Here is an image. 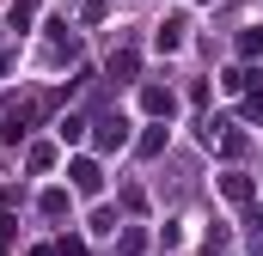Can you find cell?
Listing matches in <instances>:
<instances>
[{"label":"cell","instance_id":"1","mask_svg":"<svg viewBox=\"0 0 263 256\" xmlns=\"http://www.w3.org/2000/svg\"><path fill=\"white\" fill-rule=\"evenodd\" d=\"M67 177H73V189H80V195H98V189H104L98 159H73V165H67Z\"/></svg>","mask_w":263,"mask_h":256},{"label":"cell","instance_id":"2","mask_svg":"<svg viewBox=\"0 0 263 256\" xmlns=\"http://www.w3.org/2000/svg\"><path fill=\"white\" fill-rule=\"evenodd\" d=\"M141 110H147V116H159V122H172L178 98H172V92H159V86H141Z\"/></svg>","mask_w":263,"mask_h":256},{"label":"cell","instance_id":"3","mask_svg":"<svg viewBox=\"0 0 263 256\" xmlns=\"http://www.w3.org/2000/svg\"><path fill=\"white\" fill-rule=\"evenodd\" d=\"M153 49H159V55H178V49H184V18L159 25V31H153Z\"/></svg>","mask_w":263,"mask_h":256},{"label":"cell","instance_id":"4","mask_svg":"<svg viewBox=\"0 0 263 256\" xmlns=\"http://www.w3.org/2000/svg\"><path fill=\"white\" fill-rule=\"evenodd\" d=\"M123 140H129V122H123V116L98 122V146H104V153H110V146H123Z\"/></svg>","mask_w":263,"mask_h":256},{"label":"cell","instance_id":"5","mask_svg":"<svg viewBox=\"0 0 263 256\" xmlns=\"http://www.w3.org/2000/svg\"><path fill=\"white\" fill-rule=\"evenodd\" d=\"M220 195H227V201H251V177H245V171H227V177H220Z\"/></svg>","mask_w":263,"mask_h":256},{"label":"cell","instance_id":"6","mask_svg":"<svg viewBox=\"0 0 263 256\" xmlns=\"http://www.w3.org/2000/svg\"><path fill=\"white\" fill-rule=\"evenodd\" d=\"M55 134H62L67 146H80V140H86V116H62V122H55Z\"/></svg>","mask_w":263,"mask_h":256},{"label":"cell","instance_id":"7","mask_svg":"<svg viewBox=\"0 0 263 256\" xmlns=\"http://www.w3.org/2000/svg\"><path fill=\"white\" fill-rule=\"evenodd\" d=\"M135 67H141L135 49H117V55H110V73H117V79H135Z\"/></svg>","mask_w":263,"mask_h":256},{"label":"cell","instance_id":"8","mask_svg":"<svg viewBox=\"0 0 263 256\" xmlns=\"http://www.w3.org/2000/svg\"><path fill=\"white\" fill-rule=\"evenodd\" d=\"M245 86H251L245 67H227V73H220V92H245Z\"/></svg>","mask_w":263,"mask_h":256},{"label":"cell","instance_id":"9","mask_svg":"<svg viewBox=\"0 0 263 256\" xmlns=\"http://www.w3.org/2000/svg\"><path fill=\"white\" fill-rule=\"evenodd\" d=\"M159 146H165V128H147V134H141V159H153Z\"/></svg>","mask_w":263,"mask_h":256},{"label":"cell","instance_id":"10","mask_svg":"<svg viewBox=\"0 0 263 256\" xmlns=\"http://www.w3.org/2000/svg\"><path fill=\"white\" fill-rule=\"evenodd\" d=\"M92 232H98V238H110V232H117V214H110V207H98V214H92Z\"/></svg>","mask_w":263,"mask_h":256},{"label":"cell","instance_id":"11","mask_svg":"<svg viewBox=\"0 0 263 256\" xmlns=\"http://www.w3.org/2000/svg\"><path fill=\"white\" fill-rule=\"evenodd\" d=\"M245 116H251V122H263V92H251V98H245Z\"/></svg>","mask_w":263,"mask_h":256},{"label":"cell","instance_id":"12","mask_svg":"<svg viewBox=\"0 0 263 256\" xmlns=\"http://www.w3.org/2000/svg\"><path fill=\"white\" fill-rule=\"evenodd\" d=\"M62 256H86V244H80V238H67V244H62Z\"/></svg>","mask_w":263,"mask_h":256},{"label":"cell","instance_id":"13","mask_svg":"<svg viewBox=\"0 0 263 256\" xmlns=\"http://www.w3.org/2000/svg\"><path fill=\"white\" fill-rule=\"evenodd\" d=\"M0 73H6V55H0Z\"/></svg>","mask_w":263,"mask_h":256}]
</instances>
